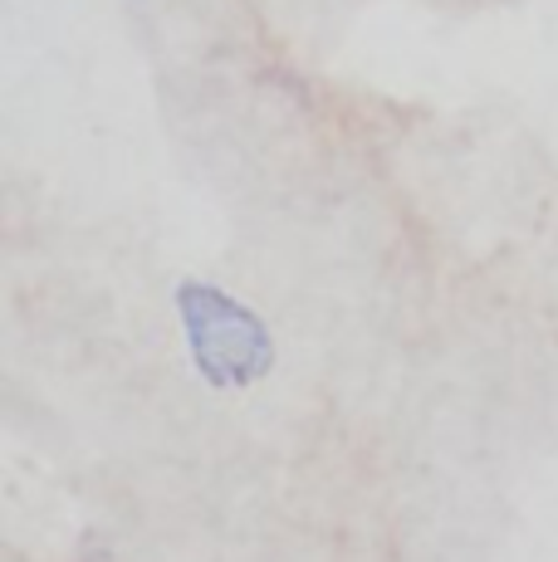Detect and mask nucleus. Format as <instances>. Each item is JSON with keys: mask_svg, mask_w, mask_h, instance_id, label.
<instances>
[{"mask_svg": "<svg viewBox=\"0 0 558 562\" xmlns=\"http://www.w3.org/2000/svg\"><path fill=\"white\" fill-rule=\"evenodd\" d=\"M177 318L181 338H187L191 367L207 386L216 392H245V386L265 382L275 367V338L265 318L235 294L216 284L187 279L177 289Z\"/></svg>", "mask_w": 558, "mask_h": 562, "instance_id": "1", "label": "nucleus"}]
</instances>
